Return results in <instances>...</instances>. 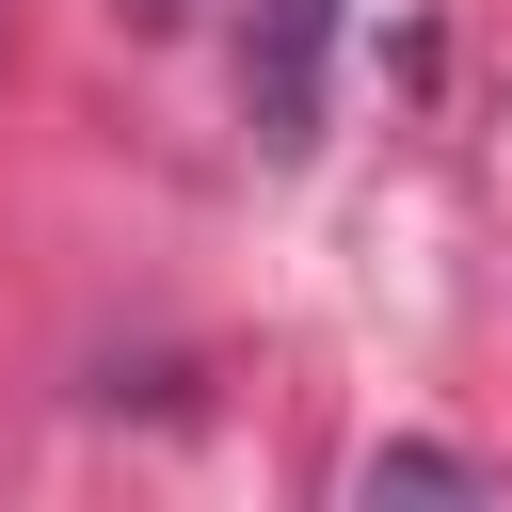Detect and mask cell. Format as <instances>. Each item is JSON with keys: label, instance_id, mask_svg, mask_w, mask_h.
<instances>
[{"label": "cell", "instance_id": "obj_1", "mask_svg": "<svg viewBox=\"0 0 512 512\" xmlns=\"http://www.w3.org/2000/svg\"><path fill=\"white\" fill-rule=\"evenodd\" d=\"M320 48H336V0H256V32H240V112H256L272 160L320 144Z\"/></svg>", "mask_w": 512, "mask_h": 512}, {"label": "cell", "instance_id": "obj_2", "mask_svg": "<svg viewBox=\"0 0 512 512\" xmlns=\"http://www.w3.org/2000/svg\"><path fill=\"white\" fill-rule=\"evenodd\" d=\"M368 496H496V464H464V448H368Z\"/></svg>", "mask_w": 512, "mask_h": 512}]
</instances>
